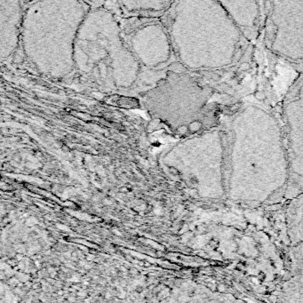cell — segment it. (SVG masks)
<instances>
[{"mask_svg": "<svg viewBox=\"0 0 303 303\" xmlns=\"http://www.w3.org/2000/svg\"><path fill=\"white\" fill-rule=\"evenodd\" d=\"M284 94L269 79L224 117L227 198L263 203L286 195L290 168L279 110Z\"/></svg>", "mask_w": 303, "mask_h": 303, "instance_id": "cell-1", "label": "cell"}, {"mask_svg": "<svg viewBox=\"0 0 303 303\" xmlns=\"http://www.w3.org/2000/svg\"><path fill=\"white\" fill-rule=\"evenodd\" d=\"M178 48L189 70H213L240 62L256 45L243 36L220 1L183 2Z\"/></svg>", "mask_w": 303, "mask_h": 303, "instance_id": "cell-2", "label": "cell"}, {"mask_svg": "<svg viewBox=\"0 0 303 303\" xmlns=\"http://www.w3.org/2000/svg\"><path fill=\"white\" fill-rule=\"evenodd\" d=\"M227 135L221 125L192 135L180 148L178 167L197 194L227 198Z\"/></svg>", "mask_w": 303, "mask_h": 303, "instance_id": "cell-3", "label": "cell"}, {"mask_svg": "<svg viewBox=\"0 0 303 303\" xmlns=\"http://www.w3.org/2000/svg\"><path fill=\"white\" fill-rule=\"evenodd\" d=\"M261 44L272 56L302 72L303 1H266Z\"/></svg>", "mask_w": 303, "mask_h": 303, "instance_id": "cell-4", "label": "cell"}, {"mask_svg": "<svg viewBox=\"0 0 303 303\" xmlns=\"http://www.w3.org/2000/svg\"><path fill=\"white\" fill-rule=\"evenodd\" d=\"M279 110L290 168L286 196L293 197L303 192V73L288 87Z\"/></svg>", "mask_w": 303, "mask_h": 303, "instance_id": "cell-5", "label": "cell"}, {"mask_svg": "<svg viewBox=\"0 0 303 303\" xmlns=\"http://www.w3.org/2000/svg\"><path fill=\"white\" fill-rule=\"evenodd\" d=\"M220 2L246 40L253 44H259L266 18V1Z\"/></svg>", "mask_w": 303, "mask_h": 303, "instance_id": "cell-6", "label": "cell"}, {"mask_svg": "<svg viewBox=\"0 0 303 303\" xmlns=\"http://www.w3.org/2000/svg\"><path fill=\"white\" fill-rule=\"evenodd\" d=\"M142 291H143V287L141 286H137V289H136V292L141 293V292H142Z\"/></svg>", "mask_w": 303, "mask_h": 303, "instance_id": "cell-7", "label": "cell"}, {"mask_svg": "<svg viewBox=\"0 0 303 303\" xmlns=\"http://www.w3.org/2000/svg\"><path fill=\"white\" fill-rule=\"evenodd\" d=\"M301 73H303V65H302V72Z\"/></svg>", "mask_w": 303, "mask_h": 303, "instance_id": "cell-8", "label": "cell"}]
</instances>
